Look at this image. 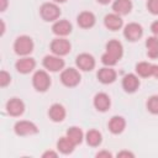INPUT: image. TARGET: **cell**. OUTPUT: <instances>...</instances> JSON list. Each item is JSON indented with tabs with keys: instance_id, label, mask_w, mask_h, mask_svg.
Returning a JSON list of instances; mask_svg holds the SVG:
<instances>
[{
	"instance_id": "cell-1",
	"label": "cell",
	"mask_w": 158,
	"mask_h": 158,
	"mask_svg": "<svg viewBox=\"0 0 158 158\" xmlns=\"http://www.w3.org/2000/svg\"><path fill=\"white\" fill-rule=\"evenodd\" d=\"M35 49L33 40L27 35H21L16 37L14 42V52L19 57H27L30 56Z\"/></svg>"
},
{
	"instance_id": "cell-2",
	"label": "cell",
	"mask_w": 158,
	"mask_h": 158,
	"mask_svg": "<svg viewBox=\"0 0 158 158\" xmlns=\"http://www.w3.org/2000/svg\"><path fill=\"white\" fill-rule=\"evenodd\" d=\"M60 7L57 2L47 1L40 6V16L46 22H56L60 17Z\"/></svg>"
},
{
	"instance_id": "cell-3",
	"label": "cell",
	"mask_w": 158,
	"mask_h": 158,
	"mask_svg": "<svg viewBox=\"0 0 158 158\" xmlns=\"http://www.w3.org/2000/svg\"><path fill=\"white\" fill-rule=\"evenodd\" d=\"M59 79H60V83L64 86H67V88H75V86H78L80 84L81 75H80L78 68L69 67V68H64L60 72Z\"/></svg>"
},
{
	"instance_id": "cell-4",
	"label": "cell",
	"mask_w": 158,
	"mask_h": 158,
	"mask_svg": "<svg viewBox=\"0 0 158 158\" xmlns=\"http://www.w3.org/2000/svg\"><path fill=\"white\" fill-rule=\"evenodd\" d=\"M51 84H52L51 77H49L48 72L44 69L36 70L35 74L32 75V86L38 93H46L49 89Z\"/></svg>"
},
{
	"instance_id": "cell-5",
	"label": "cell",
	"mask_w": 158,
	"mask_h": 158,
	"mask_svg": "<svg viewBox=\"0 0 158 158\" xmlns=\"http://www.w3.org/2000/svg\"><path fill=\"white\" fill-rule=\"evenodd\" d=\"M49 49H51L52 54H56V56H59V57H64V56L70 53L72 43L65 37H56L54 40L51 41Z\"/></svg>"
},
{
	"instance_id": "cell-6",
	"label": "cell",
	"mask_w": 158,
	"mask_h": 158,
	"mask_svg": "<svg viewBox=\"0 0 158 158\" xmlns=\"http://www.w3.org/2000/svg\"><path fill=\"white\" fill-rule=\"evenodd\" d=\"M38 127L36 123L28 120H19L14 125V132L16 136L20 137H27V136H33L38 133Z\"/></svg>"
},
{
	"instance_id": "cell-7",
	"label": "cell",
	"mask_w": 158,
	"mask_h": 158,
	"mask_svg": "<svg viewBox=\"0 0 158 158\" xmlns=\"http://www.w3.org/2000/svg\"><path fill=\"white\" fill-rule=\"evenodd\" d=\"M42 65L47 72H52V73H57V72H62L65 67V62L62 57L56 56V54H47L43 57L42 59Z\"/></svg>"
},
{
	"instance_id": "cell-8",
	"label": "cell",
	"mask_w": 158,
	"mask_h": 158,
	"mask_svg": "<svg viewBox=\"0 0 158 158\" xmlns=\"http://www.w3.org/2000/svg\"><path fill=\"white\" fill-rule=\"evenodd\" d=\"M123 37L128 42H137L143 36V27L138 22H130L123 26Z\"/></svg>"
},
{
	"instance_id": "cell-9",
	"label": "cell",
	"mask_w": 158,
	"mask_h": 158,
	"mask_svg": "<svg viewBox=\"0 0 158 158\" xmlns=\"http://www.w3.org/2000/svg\"><path fill=\"white\" fill-rule=\"evenodd\" d=\"M75 65L79 70L81 72H91L95 69V65H96V60L94 58L93 54L90 53H80L75 58Z\"/></svg>"
},
{
	"instance_id": "cell-10",
	"label": "cell",
	"mask_w": 158,
	"mask_h": 158,
	"mask_svg": "<svg viewBox=\"0 0 158 158\" xmlns=\"http://www.w3.org/2000/svg\"><path fill=\"white\" fill-rule=\"evenodd\" d=\"M121 85H122V89L125 90V93L127 94H133L138 90L139 85H141V80H139V77L135 73H128V74H125L122 77V80H121Z\"/></svg>"
},
{
	"instance_id": "cell-11",
	"label": "cell",
	"mask_w": 158,
	"mask_h": 158,
	"mask_svg": "<svg viewBox=\"0 0 158 158\" xmlns=\"http://www.w3.org/2000/svg\"><path fill=\"white\" fill-rule=\"evenodd\" d=\"M5 109H6L7 115H10L12 117H20L25 112L26 107H25V102L20 98H11L7 100Z\"/></svg>"
},
{
	"instance_id": "cell-12",
	"label": "cell",
	"mask_w": 158,
	"mask_h": 158,
	"mask_svg": "<svg viewBox=\"0 0 158 158\" xmlns=\"http://www.w3.org/2000/svg\"><path fill=\"white\" fill-rule=\"evenodd\" d=\"M72 31H73V25L70 23V21L65 19L57 20L52 25V32L57 37H67L68 35L72 33Z\"/></svg>"
},
{
	"instance_id": "cell-13",
	"label": "cell",
	"mask_w": 158,
	"mask_h": 158,
	"mask_svg": "<svg viewBox=\"0 0 158 158\" xmlns=\"http://www.w3.org/2000/svg\"><path fill=\"white\" fill-rule=\"evenodd\" d=\"M96 78L101 84L109 85L116 81L117 79V72L112 68V67H102L98 70L96 73Z\"/></svg>"
},
{
	"instance_id": "cell-14",
	"label": "cell",
	"mask_w": 158,
	"mask_h": 158,
	"mask_svg": "<svg viewBox=\"0 0 158 158\" xmlns=\"http://www.w3.org/2000/svg\"><path fill=\"white\" fill-rule=\"evenodd\" d=\"M36 68V60L35 58L27 56V57H20V59L15 63V69L20 74H30Z\"/></svg>"
},
{
	"instance_id": "cell-15",
	"label": "cell",
	"mask_w": 158,
	"mask_h": 158,
	"mask_svg": "<svg viewBox=\"0 0 158 158\" xmlns=\"http://www.w3.org/2000/svg\"><path fill=\"white\" fill-rule=\"evenodd\" d=\"M93 105L99 112H106L111 107V99L106 93H96L93 99Z\"/></svg>"
},
{
	"instance_id": "cell-16",
	"label": "cell",
	"mask_w": 158,
	"mask_h": 158,
	"mask_svg": "<svg viewBox=\"0 0 158 158\" xmlns=\"http://www.w3.org/2000/svg\"><path fill=\"white\" fill-rule=\"evenodd\" d=\"M77 23H78V26L80 28L89 30V28H91V27L95 26L96 17H95V15L91 11H86L85 10V11H81V12L78 14V16H77Z\"/></svg>"
},
{
	"instance_id": "cell-17",
	"label": "cell",
	"mask_w": 158,
	"mask_h": 158,
	"mask_svg": "<svg viewBox=\"0 0 158 158\" xmlns=\"http://www.w3.org/2000/svg\"><path fill=\"white\" fill-rule=\"evenodd\" d=\"M104 26L109 30V31H118L123 27V20H122V16L115 14V12H111V14H107L105 15L104 17Z\"/></svg>"
},
{
	"instance_id": "cell-18",
	"label": "cell",
	"mask_w": 158,
	"mask_h": 158,
	"mask_svg": "<svg viewBox=\"0 0 158 158\" xmlns=\"http://www.w3.org/2000/svg\"><path fill=\"white\" fill-rule=\"evenodd\" d=\"M67 116V110L65 107L59 104V102H56V104H52L48 109V117L51 121L53 122H62L64 121Z\"/></svg>"
},
{
	"instance_id": "cell-19",
	"label": "cell",
	"mask_w": 158,
	"mask_h": 158,
	"mask_svg": "<svg viewBox=\"0 0 158 158\" xmlns=\"http://www.w3.org/2000/svg\"><path fill=\"white\" fill-rule=\"evenodd\" d=\"M107 128L112 135H120L126 128V120L122 116L115 115L112 116L107 122Z\"/></svg>"
},
{
	"instance_id": "cell-20",
	"label": "cell",
	"mask_w": 158,
	"mask_h": 158,
	"mask_svg": "<svg viewBox=\"0 0 158 158\" xmlns=\"http://www.w3.org/2000/svg\"><path fill=\"white\" fill-rule=\"evenodd\" d=\"M111 7L115 14L120 16H126L132 11L133 4H132V0H114Z\"/></svg>"
},
{
	"instance_id": "cell-21",
	"label": "cell",
	"mask_w": 158,
	"mask_h": 158,
	"mask_svg": "<svg viewBox=\"0 0 158 158\" xmlns=\"http://www.w3.org/2000/svg\"><path fill=\"white\" fill-rule=\"evenodd\" d=\"M105 52L109 53L115 59L120 60L123 56V46L118 40H110L105 46Z\"/></svg>"
},
{
	"instance_id": "cell-22",
	"label": "cell",
	"mask_w": 158,
	"mask_h": 158,
	"mask_svg": "<svg viewBox=\"0 0 158 158\" xmlns=\"http://www.w3.org/2000/svg\"><path fill=\"white\" fill-rule=\"evenodd\" d=\"M65 136H67L75 146L81 144V142L85 139V133H84L83 130H81L80 127H78V126H70V127L67 130Z\"/></svg>"
},
{
	"instance_id": "cell-23",
	"label": "cell",
	"mask_w": 158,
	"mask_h": 158,
	"mask_svg": "<svg viewBox=\"0 0 158 158\" xmlns=\"http://www.w3.org/2000/svg\"><path fill=\"white\" fill-rule=\"evenodd\" d=\"M85 142L89 147H99L102 143V135L99 130L90 128L85 133Z\"/></svg>"
},
{
	"instance_id": "cell-24",
	"label": "cell",
	"mask_w": 158,
	"mask_h": 158,
	"mask_svg": "<svg viewBox=\"0 0 158 158\" xmlns=\"http://www.w3.org/2000/svg\"><path fill=\"white\" fill-rule=\"evenodd\" d=\"M74 148H75V144L67 136H63L57 141V151L62 154H70L73 153Z\"/></svg>"
},
{
	"instance_id": "cell-25",
	"label": "cell",
	"mask_w": 158,
	"mask_h": 158,
	"mask_svg": "<svg viewBox=\"0 0 158 158\" xmlns=\"http://www.w3.org/2000/svg\"><path fill=\"white\" fill-rule=\"evenodd\" d=\"M146 48H147V57L151 59L158 58V37L151 36L146 40Z\"/></svg>"
},
{
	"instance_id": "cell-26",
	"label": "cell",
	"mask_w": 158,
	"mask_h": 158,
	"mask_svg": "<svg viewBox=\"0 0 158 158\" xmlns=\"http://www.w3.org/2000/svg\"><path fill=\"white\" fill-rule=\"evenodd\" d=\"M135 70L139 78H151L153 73V64L149 62H138L135 67Z\"/></svg>"
},
{
	"instance_id": "cell-27",
	"label": "cell",
	"mask_w": 158,
	"mask_h": 158,
	"mask_svg": "<svg viewBox=\"0 0 158 158\" xmlns=\"http://www.w3.org/2000/svg\"><path fill=\"white\" fill-rule=\"evenodd\" d=\"M146 109L152 115H158V95H151L146 101Z\"/></svg>"
},
{
	"instance_id": "cell-28",
	"label": "cell",
	"mask_w": 158,
	"mask_h": 158,
	"mask_svg": "<svg viewBox=\"0 0 158 158\" xmlns=\"http://www.w3.org/2000/svg\"><path fill=\"white\" fill-rule=\"evenodd\" d=\"M101 63H102L105 67H114V65H116V64L118 63V60L115 59L114 57H111L109 53L105 52V53L101 56Z\"/></svg>"
},
{
	"instance_id": "cell-29",
	"label": "cell",
	"mask_w": 158,
	"mask_h": 158,
	"mask_svg": "<svg viewBox=\"0 0 158 158\" xmlns=\"http://www.w3.org/2000/svg\"><path fill=\"white\" fill-rule=\"evenodd\" d=\"M10 83H11V75H10V73L2 69L0 72V86L1 88H6Z\"/></svg>"
},
{
	"instance_id": "cell-30",
	"label": "cell",
	"mask_w": 158,
	"mask_h": 158,
	"mask_svg": "<svg viewBox=\"0 0 158 158\" xmlns=\"http://www.w3.org/2000/svg\"><path fill=\"white\" fill-rule=\"evenodd\" d=\"M146 6H147V10L152 15L158 16V0H147Z\"/></svg>"
},
{
	"instance_id": "cell-31",
	"label": "cell",
	"mask_w": 158,
	"mask_h": 158,
	"mask_svg": "<svg viewBox=\"0 0 158 158\" xmlns=\"http://www.w3.org/2000/svg\"><path fill=\"white\" fill-rule=\"evenodd\" d=\"M116 157H117V158H135V154H133L132 152H130V151L123 149V151H120V152L116 154Z\"/></svg>"
},
{
	"instance_id": "cell-32",
	"label": "cell",
	"mask_w": 158,
	"mask_h": 158,
	"mask_svg": "<svg viewBox=\"0 0 158 158\" xmlns=\"http://www.w3.org/2000/svg\"><path fill=\"white\" fill-rule=\"evenodd\" d=\"M58 153L59 152H56V151H46V152H43L42 153V158H57L58 157Z\"/></svg>"
},
{
	"instance_id": "cell-33",
	"label": "cell",
	"mask_w": 158,
	"mask_h": 158,
	"mask_svg": "<svg viewBox=\"0 0 158 158\" xmlns=\"http://www.w3.org/2000/svg\"><path fill=\"white\" fill-rule=\"evenodd\" d=\"M95 157H96V158H112V153L109 152V151L102 149V151L98 152V153L95 154Z\"/></svg>"
},
{
	"instance_id": "cell-34",
	"label": "cell",
	"mask_w": 158,
	"mask_h": 158,
	"mask_svg": "<svg viewBox=\"0 0 158 158\" xmlns=\"http://www.w3.org/2000/svg\"><path fill=\"white\" fill-rule=\"evenodd\" d=\"M151 32L153 33V36L158 37V20H156L151 23Z\"/></svg>"
},
{
	"instance_id": "cell-35",
	"label": "cell",
	"mask_w": 158,
	"mask_h": 158,
	"mask_svg": "<svg viewBox=\"0 0 158 158\" xmlns=\"http://www.w3.org/2000/svg\"><path fill=\"white\" fill-rule=\"evenodd\" d=\"M7 5H9V0H0V11L4 12L7 9Z\"/></svg>"
},
{
	"instance_id": "cell-36",
	"label": "cell",
	"mask_w": 158,
	"mask_h": 158,
	"mask_svg": "<svg viewBox=\"0 0 158 158\" xmlns=\"http://www.w3.org/2000/svg\"><path fill=\"white\" fill-rule=\"evenodd\" d=\"M152 77L158 79V64H153V73H152Z\"/></svg>"
},
{
	"instance_id": "cell-37",
	"label": "cell",
	"mask_w": 158,
	"mask_h": 158,
	"mask_svg": "<svg viewBox=\"0 0 158 158\" xmlns=\"http://www.w3.org/2000/svg\"><path fill=\"white\" fill-rule=\"evenodd\" d=\"M114 0H96V2L98 4H100V5H109L110 2H112Z\"/></svg>"
},
{
	"instance_id": "cell-38",
	"label": "cell",
	"mask_w": 158,
	"mask_h": 158,
	"mask_svg": "<svg viewBox=\"0 0 158 158\" xmlns=\"http://www.w3.org/2000/svg\"><path fill=\"white\" fill-rule=\"evenodd\" d=\"M0 25H1V36H4V33H5V22H4V20H0Z\"/></svg>"
},
{
	"instance_id": "cell-39",
	"label": "cell",
	"mask_w": 158,
	"mask_h": 158,
	"mask_svg": "<svg viewBox=\"0 0 158 158\" xmlns=\"http://www.w3.org/2000/svg\"><path fill=\"white\" fill-rule=\"evenodd\" d=\"M53 2H57V4H64L67 2V0H52Z\"/></svg>"
}]
</instances>
